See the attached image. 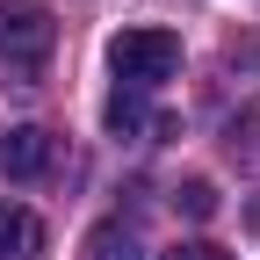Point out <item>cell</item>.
I'll list each match as a JSON object with an SVG mask.
<instances>
[{
	"instance_id": "obj_1",
	"label": "cell",
	"mask_w": 260,
	"mask_h": 260,
	"mask_svg": "<svg viewBox=\"0 0 260 260\" xmlns=\"http://www.w3.org/2000/svg\"><path fill=\"white\" fill-rule=\"evenodd\" d=\"M58 51V22L44 0H15V8H0V58H8L15 80H37Z\"/></svg>"
},
{
	"instance_id": "obj_2",
	"label": "cell",
	"mask_w": 260,
	"mask_h": 260,
	"mask_svg": "<svg viewBox=\"0 0 260 260\" xmlns=\"http://www.w3.org/2000/svg\"><path fill=\"white\" fill-rule=\"evenodd\" d=\"M109 65L130 94H145L181 73V37L174 29H123V37H109Z\"/></svg>"
},
{
	"instance_id": "obj_3",
	"label": "cell",
	"mask_w": 260,
	"mask_h": 260,
	"mask_svg": "<svg viewBox=\"0 0 260 260\" xmlns=\"http://www.w3.org/2000/svg\"><path fill=\"white\" fill-rule=\"evenodd\" d=\"M0 174H8V181L51 174V130H44V123H15L8 138H0Z\"/></svg>"
},
{
	"instance_id": "obj_4",
	"label": "cell",
	"mask_w": 260,
	"mask_h": 260,
	"mask_svg": "<svg viewBox=\"0 0 260 260\" xmlns=\"http://www.w3.org/2000/svg\"><path fill=\"white\" fill-rule=\"evenodd\" d=\"M0 260H44V217L37 210H0Z\"/></svg>"
},
{
	"instance_id": "obj_5",
	"label": "cell",
	"mask_w": 260,
	"mask_h": 260,
	"mask_svg": "<svg viewBox=\"0 0 260 260\" xmlns=\"http://www.w3.org/2000/svg\"><path fill=\"white\" fill-rule=\"evenodd\" d=\"M80 253L87 260H138V232H130V224H94Z\"/></svg>"
},
{
	"instance_id": "obj_6",
	"label": "cell",
	"mask_w": 260,
	"mask_h": 260,
	"mask_svg": "<svg viewBox=\"0 0 260 260\" xmlns=\"http://www.w3.org/2000/svg\"><path fill=\"white\" fill-rule=\"evenodd\" d=\"M232 159L260 174V94H253V102H246V109L232 116Z\"/></svg>"
},
{
	"instance_id": "obj_7",
	"label": "cell",
	"mask_w": 260,
	"mask_h": 260,
	"mask_svg": "<svg viewBox=\"0 0 260 260\" xmlns=\"http://www.w3.org/2000/svg\"><path fill=\"white\" fill-rule=\"evenodd\" d=\"M109 130H116V138H130V130H145V102H138L130 87H116V94H109Z\"/></svg>"
},
{
	"instance_id": "obj_8",
	"label": "cell",
	"mask_w": 260,
	"mask_h": 260,
	"mask_svg": "<svg viewBox=\"0 0 260 260\" xmlns=\"http://www.w3.org/2000/svg\"><path fill=\"white\" fill-rule=\"evenodd\" d=\"M174 203H181L188 217H210V210H217V188H210V181H188V188L174 195Z\"/></svg>"
},
{
	"instance_id": "obj_9",
	"label": "cell",
	"mask_w": 260,
	"mask_h": 260,
	"mask_svg": "<svg viewBox=\"0 0 260 260\" xmlns=\"http://www.w3.org/2000/svg\"><path fill=\"white\" fill-rule=\"evenodd\" d=\"M167 260H232V253H224V246H210V239H188V246H174Z\"/></svg>"
}]
</instances>
